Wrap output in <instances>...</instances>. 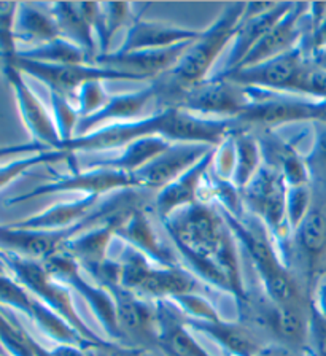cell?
<instances>
[{"instance_id":"obj_1","label":"cell","mask_w":326,"mask_h":356,"mask_svg":"<svg viewBox=\"0 0 326 356\" xmlns=\"http://www.w3.org/2000/svg\"><path fill=\"white\" fill-rule=\"evenodd\" d=\"M188 270L220 291L244 302L248 291L241 274L236 238L217 205L197 202L161 221Z\"/></svg>"},{"instance_id":"obj_2","label":"cell","mask_w":326,"mask_h":356,"mask_svg":"<svg viewBox=\"0 0 326 356\" xmlns=\"http://www.w3.org/2000/svg\"><path fill=\"white\" fill-rule=\"evenodd\" d=\"M239 127L242 126L237 120H209L184 110L165 107L140 120L108 124L86 136L74 137L63 145V149L72 154L108 152L152 136H159L172 143H204L217 147L228 134Z\"/></svg>"},{"instance_id":"obj_3","label":"cell","mask_w":326,"mask_h":356,"mask_svg":"<svg viewBox=\"0 0 326 356\" xmlns=\"http://www.w3.org/2000/svg\"><path fill=\"white\" fill-rule=\"evenodd\" d=\"M218 210L236 242L241 243L242 250L250 258L253 269L261 282V291L279 305H306L311 302L312 294L301 278H298L284 263L269 234L253 229L244 218H237L223 209L218 207Z\"/></svg>"},{"instance_id":"obj_4","label":"cell","mask_w":326,"mask_h":356,"mask_svg":"<svg viewBox=\"0 0 326 356\" xmlns=\"http://www.w3.org/2000/svg\"><path fill=\"white\" fill-rule=\"evenodd\" d=\"M244 10V2L226 5L217 21L201 32L197 40L193 42L174 69L158 78V99H164V105L175 94L209 80L215 63L228 47V43L234 40Z\"/></svg>"},{"instance_id":"obj_5","label":"cell","mask_w":326,"mask_h":356,"mask_svg":"<svg viewBox=\"0 0 326 356\" xmlns=\"http://www.w3.org/2000/svg\"><path fill=\"white\" fill-rule=\"evenodd\" d=\"M0 258L3 261L5 269L12 272V277L16 282H19L32 296L51 309L54 314H58L60 318L67 321L94 348L110 350L113 347V342H108L107 339L101 337L96 331H92L88 326V323L81 318V315L75 307L72 289L49 274L45 264L2 252H0Z\"/></svg>"},{"instance_id":"obj_6","label":"cell","mask_w":326,"mask_h":356,"mask_svg":"<svg viewBox=\"0 0 326 356\" xmlns=\"http://www.w3.org/2000/svg\"><path fill=\"white\" fill-rule=\"evenodd\" d=\"M120 285L142 299H172L186 293H197L199 280L186 267L161 266L126 245L118 259Z\"/></svg>"},{"instance_id":"obj_7","label":"cell","mask_w":326,"mask_h":356,"mask_svg":"<svg viewBox=\"0 0 326 356\" xmlns=\"http://www.w3.org/2000/svg\"><path fill=\"white\" fill-rule=\"evenodd\" d=\"M286 185L277 170L263 165L248 185L241 189L242 202L268 231L284 263L290 267L293 231L286 216Z\"/></svg>"},{"instance_id":"obj_8","label":"cell","mask_w":326,"mask_h":356,"mask_svg":"<svg viewBox=\"0 0 326 356\" xmlns=\"http://www.w3.org/2000/svg\"><path fill=\"white\" fill-rule=\"evenodd\" d=\"M252 99L250 88L210 76L209 80L175 94L165 102L164 108L174 107L209 120H237Z\"/></svg>"},{"instance_id":"obj_9","label":"cell","mask_w":326,"mask_h":356,"mask_svg":"<svg viewBox=\"0 0 326 356\" xmlns=\"http://www.w3.org/2000/svg\"><path fill=\"white\" fill-rule=\"evenodd\" d=\"M252 89V102L237 116V121L244 127L256 126L259 129H274L286 124L322 121L320 104L315 99H301L290 94H279Z\"/></svg>"},{"instance_id":"obj_10","label":"cell","mask_w":326,"mask_h":356,"mask_svg":"<svg viewBox=\"0 0 326 356\" xmlns=\"http://www.w3.org/2000/svg\"><path fill=\"white\" fill-rule=\"evenodd\" d=\"M45 267L48 269L56 280L64 283L69 286L72 291L80 294V298L90 305L91 312L96 316L97 321L101 323L104 327V334L108 342H113L124 347L123 336H121L118 320H117V310H115V302L112 294L108 289L97 285L96 282L86 278L85 270L76 261L69 256L67 253H59L53 258L45 261Z\"/></svg>"},{"instance_id":"obj_11","label":"cell","mask_w":326,"mask_h":356,"mask_svg":"<svg viewBox=\"0 0 326 356\" xmlns=\"http://www.w3.org/2000/svg\"><path fill=\"white\" fill-rule=\"evenodd\" d=\"M312 59L304 51L302 44L266 60V63L244 67L228 74H213V78L229 80L245 88H256L279 94H298L301 78L311 65Z\"/></svg>"},{"instance_id":"obj_12","label":"cell","mask_w":326,"mask_h":356,"mask_svg":"<svg viewBox=\"0 0 326 356\" xmlns=\"http://www.w3.org/2000/svg\"><path fill=\"white\" fill-rule=\"evenodd\" d=\"M298 261L304 285L313 294L326 267V193L313 191L309 213L291 237V264Z\"/></svg>"},{"instance_id":"obj_13","label":"cell","mask_w":326,"mask_h":356,"mask_svg":"<svg viewBox=\"0 0 326 356\" xmlns=\"http://www.w3.org/2000/svg\"><path fill=\"white\" fill-rule=\"evenodd\" d=\"M12 65H15L23 75L35 78V80L42 81L49 91L63 94L69 100L75 99L79 89L88 81H147L145 78L139 75L96 64L51 65L27 60L16 56Z\"/></svg>"},{"instance_id":"obj_14","label":"cell","mask_w":326,"mask_h":356,"mask_svg":"<svg viewBox=\"0 0 326 356\" xmlns=\"http://www.w3.org/2000/svg\"><path fill=\"white\" fill-rule=\"evenodd\" d=\"M124 189H140L139 180L134 174L126 172L107 170V169H86L74 170L70 174L56 175L51 181L38 185L31 191L19 196L10 197L7 205L23 204L27 200L45 197L58 193H81L83 196H99L112 191H124Z\"/></svg>"},{"instance_id":"obj_15","label":"cell","mask_w":326,"mask_h":356,"mask_svg":"<svg viewBox=\"0 0 326 356\" xmlns=\"http://www.w3.org/2000/svg\"><path fill=\"white\" fill-rule=\"evenodd\" d=\"M105 289H108L113 298L124 347L158 353V318L154 302H147L120 283H112Z\"/></svg>"},{"instance_id":"obj_16","label":"cell","mask_w":326,"mask_h":356,"mask_svg":"<svg viewBox=\"0 0 326 356\" xmlns=\"http://www.w3.org/2000/svg\"><path fill=\"white\" fill-rule=\"evenodd\" d=\"M0 70H2L8 86L12 88L21 120L26 124L27 131L31 132L32 138L51 149H63V140H60L58 127L54 124L53 115H49L42 100L27 85L24 75L15 65H3Z\"/></svg>"},{"instance_id":"obj_17","label":"cell","mask_w":326,"mask_h":356,"mask_svg":"<svg viewBox=\"0 0 326 356\" xmlns=\"http://www.w3.org/2000/svg\"><path fill=\"white\" fill-rule=\"evenodd\" d=\"M307 10L309 3L293 2L288 13L261 38V42L247 54V58L242 60L237 69L266 63L269 59L277 58V56L300 47L307 31Z\"/></svg>"},{"instance_id":"obj_18","label":"cell","mask_w":326,"mask_h":356,"mask_svg":"<svg viewBox=\"0 0 326 356\" xmlns=\"http://www.w3.org/2000/svg\"><path fill=\"white\" fill-rule=\"evenodd\" d=\"M204 143H172L170 147L154 158L150 164L136 172L140 189L161 191L164 186L177 180L188 169H191L199 159H202L210 149Z\"/></svg>"},{"instance_id":"obj_19","label":"cell","mask_w":326,"mask_h":356,"mask_svg":"<svg viewBox=\"0 0 326 356\" xmlns=\"http://www.w3.org/2000/svg\"><path fill=\"white\" fill-rule=\"evenodd\" d=\"M191 331L201 332L213 341L228 356H263L270 343L269 339L244 323L222 321H199L185 318Z\"/></svg>"},{"instance_id":"obj_20","label":"cell","mask_w":326,"mask_h":356,"mask_svg":"<svg viewBox=\"0 0 326 356\" xmlns=\"http://www.w3.org/2000/svg\"><path fill=\"white\" fill-rule=\"evenodd\" d=\"M48 7L56 19L60 37L80 47L94 64V59L99 54L96 26L101 15V3L56 2L49 3Z\"/></svg>"},{"instance_id":"obj_21","label":"cell","mask_w":326,"mask_h":356,"mask_svg":"<svg viewBox=\"0 0 326 356\" xmlns=\"http://www.w3.org/2000/svg\"><path fill=\"white\" fill-rule=\"evenodd\" d=\"M193 42L195 40L180 43L172 48L145 49V51H134L126 54L110 51L107 54L96 56L94 64L128 72V74L139 75L148 81H153L164 74H168L169 70H172L186 49L191 47Z\"/></svg>"},{"instance_id":"obj_22","label":"cell","mask_w":326,"mask_h":356,"mask_svg":"<svg viewBox=\"0 0 326 356\" xmlns=\"http://www.w3.org/2000/svg\"><path fill=\"white\" fill-rule=\"evenodd\" d=\"M159 96V81H150V85L139 89V91H132L126 94H117V96H110L107 104L91 116L81 118L76 127L75 137L86 136V134L101 129L108 124H118V122H129L140 120V116L145 108L150 105L153 100H158Z\"/></svg>"},{"instance_id":"obj_23","label":"cell","mask_w":326,"mask_h":356,"mask_svg":"<svg viewBox=\"0 0 326 356\" xmlns=\"http://www.w3.org/2000/svg\"><path fill=\"white\" fill-rule=\"evenodd\" d=\"M215 148L199 159L197 163L181 174L177 180L164 186L154 196V209L161 221L170 218L177 211L202 202V189L206 175L213 163Z\"/></svg>"},{"instance_id":"obj_24","label":"cell","mask_w":326,"mask_h":356,"mask_svg":"<svg viewBox=\"0 0 326 356\" xmlns=\"http://www.w3.org/2000/svg\"><path fill=\"white\" fill-rule=\"evenodd\" d=\"M261 148L263 165L277 170L288 186L311 185L306 156L296 149V145L285 140L274 129H259L256 134Z\"/></svg>"},{"instance_id":"obj_25","label":"cell","mask_w":326,"mask_h":356,"mask_svg":"<svg viewBox=\"0 0 326 356\" xmlns=\"http://www.w3.org/2000/svg\"><path fill=\"white\" fill-rule=\"evenodd\" d=\"M202 31L186 29V27L168 24L159 21L136 19L129 26L123 43L115 49V53L126 54L145 49H164L177 44L197 40Z\"/></svg>"},{"instance_id":"obj_26","label":"cell","mask_w":326,"mask_h":356,"mask_svg":"<svg viewBox=\"0 0 326 356\" xmlns=\"http://www.w3.org/2000/svg\"><path fill=\"white\" fill-rule=\"evenodd\" d=\"M158 353L161 356H210L191 336L185 316L170 300H156Z\"/></svg>"},{"instance_id":"obj_27","label":"cell","mask_w":326,"mask_h":356,"mask_svg":"<svg viewBox=\"0 0 326 356\" xmlns=\"http://www.w3.org/2000/svg\"><path fill=\"white\" fill-rule=\"evenodd\" d=\"M134 209L136 207L121 210L118 213L110 216L108 220L101 222V225L92 227V229L72 238L65 245L63 253L72 256L81 266L83 270H90L104 264L105 261H108L110 245H112L113 238H117L118 227L124 221L126 216L129 215V211Z\"/></svg>"},{"instance_id":"obj_28","label":"cell","mask_w":326,"mask_h":356,"mask_svg":"<svg viewBox=\"0 0 326 356\" xmlns=\"http://www.w3.org/2000/svg\"><path fill=\"white\" fill-rule=\"evenodd\" d=\"M291 7L293 2H275L272 8H269L261 15L252 16V18H244L242 16L241 26L234 35L233 47L229 49L228 58H226L225 64L215 74H228V72L236 70L242 60L247 58V54L288 13Z\"/></svg>"},{"instance_id":"obj_29","label":"cell","mask_w":326,"mask_h":356,"mask_svg":"<svg viewBox=\"0 0 326 356\" xmlns=\"http://www.w3.org/2000/svg\"><path fill=\"white\" fill-rule=\"evenodd\" d=\"M117 238L126 245L136 248L137 252L145 254L153 263L161 266H174L177 263L175 256L169 252L168 247L159 241L158 234L154 232L150 216L143 209L136 207L129 211L124 221L117 231Z\"/></svg>"},{"instance_id":"obj_30","label":"cell","mask_w":326,"mask_h":356,"mask_svg":"<svg viewBox=\"0 0 326 356\" xmlns=\"http://www.w3.org/2000/svg\"><path fill=\"white\" fill-rule=\"evenodd\" d=\"M99 204H101V197L99 196H81L80 199L72 200V202L56 204L53 205V207L40 211V213L27 216V218L16 222H10V225L19 227V229H65V227L76 225V222L81 221L86 215H90Z\"/></svg>"},{"instance_id":"obj_31","label":"cell","mask_w":326,"mask_h":356,"mask_svg":"<svg viewBox=\"0 0 326 356\" xmlns=\"http://www.w3.org/2000/svg\"><path fill=\"white\" fill-rule=\"evenodd\" d=\"M172 142L165 140L159 136L143 137L139 140L126 145L118 156L115 158L96 159L88 163V169H107V170H118L126 172V174H136L143 167L152 163L154 158L164 153Z\"/></svg>"},{"instance_id":"obj_32","label":"cell","mask_w":326,"mask_h":356,"mask_svg":"<svg viewBox=\"0 0 326 356\" xmlns=\"http://www.w3.org/2000/svg\"><path fill=\"white\" fill-rule=\"evenodd\" d=\"M16 42L32 44L31 48L42 47L60 37L56 19L49 11L43 10L42 5L19 3L18 16H16Z\"/></svg>"},{"instance_id":"obj_33","label":"cell","mask_w":326,"mask_h":356,"mask_svg":"<svg viewBox=\"0 0 326 356\" xmlns=\"http://www.w3.org/2000/svg\"><path fill=\"white\" fill-rule=\"evenodd\" d=\"M18 58L51 65L92 64L90 56L83 51L80 47H76L75 43L65 40L63 37L47 44H42V47L19 49Z\"/></svg>"},{"instance_id":"obj_34","label":"cell","mask_w":326,"mask_h":356,"mask_svg":"<svg viewBox=\"0 0 326 356\" xmlns=\"http://www.w3.org/2000/svg\"><path fill=\"white\" fill-rule=\"evenodd\" d=\"M236 145L237 164L233 183L239 189H244L263 167L261 148H259L256 134H253V131L248 129V127H241L237 131Z\"/></svg>"},{"instance_id":"obj_35","label":"cell","mask_w":326,"mask_h":356,"mask_svg":"<svg viewBox=\"0 0 326 356\" xmlns=\"http://www.w3.org/2000/svg\"><path fill=\"white\" fill-rule=\"evenodd\" d=\"M132 3H101V15H99L97 26H96V38L99 54H107L112 51L113 37L126 27L132 19ZM97 54V56H99Z\"/></svg>"},{"instance_id":"obj_36","label":"cell","mask_w":326,"mask_h":356,"mask_svg":"<svg viewBox=\"0 0 326 356\" xmlns=\"http://www.w3.org/2000/svg\"><path fill=\"white\" fill-rule=\"evenodd\" d=\"M35 345L37 341L21 323L0 307V347L7 356H37Z\"/></svg>"},{"instance_id":"obj_37","label":"cell","mask_w":326,"mask_h":356,"mask_svg":"<svg viewBox=\"0 0 326 356\" xmlns=\"http://www.w3.org/2000/svg\"><path fill=\"white\" fill-rule=\"evenodd\" d=\"M74 154L65 152V149H45V152L27 154L24 158L10 161V163L0 165V189L8 186L16 178H19L37 165L56 164L59 161H67Z\"/></svg>"},{"instance_id":"obj_38","label":"cell","mask_w":326,"mask_h":356,"mask_svg":"<svg viewBox=\"0 0 326 356\" xmlns=\"http://www.w3.org/2000/svg\"><path fill=\"white\" fill-rule=\"evenodd\" d=\"M313 126V142L306 156V164L311 174L313 191L326 193V124L318 122Z\"/></svg>"},{"instance_id":"obj_39","label":"cell","mask_w":326,"mask_h":356,"mask_svg":"<svg viewBox=\"0 0 326 356\" xmlns=\"http://www.w3.org/2000/svg\"><path fill=\"white\" fill-rule=\"evenodd\" d=\"M18 8L16 2H0V69L12 65L19 51L15 33Z\"/></svg>"},{"instance_id":"obj_40","label":"cell","mask_w":326,"mask_h":356,"mask_svg":"<svg viewBox=\"0 0 326 356\" xmlns=\"http://www.w3.org/2000/svg\"><path fill=\"white\" fill-rule=\"evenodd\" d=\"M49 104H51V115L54 124L58 127L59 137L63 145L70 142L75 137L76 127L80 122V113L67 97L63 94L49 91Z\"/></svg>"},{"instance_id":"obj_41","label":"cell","mask_w":326,"mask_h":356,"mask_svg":"<svg viewBox=\"0 0 326 356\" xmlns=\"http://www.w3.org/2000/svg\"><path fill=\"white\" fill-rule=\"evenodd\" d=\"M34 296L13 277L0 274V307L19 312L29 318Z\"/></svg>"},{"instance_id":"obj_42","label":"cell","mask_w":326,"mask_h":356,"mask_svg":"<svg viewBox=\"0 0 326 356\" xmlns=\"http://www.w3.org/2000/svg\"><path fill=\"white\" fill-rule=\"evenodd\" d=\"M169 300L170 302H174L175 307L184 314L185 318L209 321V323L225 320L223 316L218 314V310L213 307L212 302H209V300L204 296H201L199 293L180 294V296H175Z\"/></svg>"},{"instance_id":"obj_43","label":"cell","mask_w":326,"mask_h":356,"mask_svg":"<svg viewBox=\"0 0 326 356\" xmlns=\"http://www.w3.org/2000/svg\"><path fill=\"white\" fill-rule=\"evenodd\" d=\"M312 185L288 186V191H286V216H288V222L293 232L300 227L304 218L307 216L309 210L312 207Z\"/></svg>"},{"instance_id":"obj_44","label":"cell","mask_w":326,"mask_h":356,"mask_svg":"<svg viewBox=\"0 0 326 356\" xmlns=\"http://www.w3.org/2000/svg\"><path fill=\"white\" fill-rule=\"evenodd\" d=\"M244 127V126H242ZM241 129V127H239ZM239 129L233 131L225 137V140L215 147V156L212 163V172L223 180H233L236 164H237V145H236V134Z\"/></svg>"},{"instance_id":"obj_45","label":"cell","mask_w":326,"mask_h":356,"mask_svg":"<svg viewBox=\"0 0 326 356\" xmlns=\"http://www.w3.org/2000/svg\"><path fill=\"white\" fill-rule=\"evenodd\" d=\"M108 94L104 88V81H88L76 92V110L80 113V120L97 113L108 100Z\"/></svg>"},{"instance_id":"obj_46","label":"cell","mask_w":326,"mask_h":356,"mask_svg":"<svg viewBox=\"0 0 326 356\" xmlns=\"http://www.w3.org/2000/svg\"><path fill=\"white\" fill-rule=\"evenodd\" d=\"M298 94L315 100L326 99V70L318 69L317 65H313L311 63L309 69L306 70V74L301 78Z\"/></svg>"},{"instance_id":"obj_47","label":"cell","mask_w":326,"mask_h":356,"mask_svg":"<svg viewBox=\"0 0 326 356\" xmlns=\"http://www.w3.org/2000/svg\"><path fill=\"white\" fill-rule=\"evenodd\" d=\"M311 356H326V316L318 312L311 300V326H309Z\"/></svg>"},{"instance_id":"obj_48","label":"cell","mask_w":326,"mask_h":356,"mask_svg":"<svg viewBox=\"0 0 326 356\" xmlns=\"http://www.w3.org/2000/svg\"><path fill=\"white\" fill-rule=\"evenodd\" d=\"M301 44L304 51L309 54V58L326 49V18L322 22H318L317 26L307 29Z\"/></svg>"},{"instance_id":"obj_49","label":"cell","mask_w":326,"mask_h":356,"mask_svg":"<svg viewBox=\"0 0 326 356\" xmlns=\"http://www.w3.org/2000/svg\"><path fill=\"white\" fill-rule=\"evenodd\" d=\"M53 356H97L96 348H85L79 345H64L56 343L53 348H49Z\"/></svg>"},{"instance_id":"obj_50","label":"cell","mask_w":326,"mask_h":356,"mask_svg":"<svg viewBox=\"0 0 326 356\" xmlns=\"http://www.w3.org/2000/svg\"><path fill=\"white\" fill-rule=\"evenodd\" d=\"M312 64L317 65L318 69L322 70H326V49H323V51H320L317 54L312 56Z\"/></svg>"},{"instance_id":"obj_51","label":"cell","mask_w":326,"mask_h":356,"mask_svg":"<svg viewBox=\"0 0 326 356\" xmlns=\"http://www.w3.org/2000/svg\"><path fill=\"white\" fill-rule=\"evenodd\" d=\"M0 274H5V266H3L2 258H0Z\"/></svg>"},{"instance_id":"obj_52","label":"cell","mask_w":326,"mask_h":356,"mask_svg":"<svg viewBox=\"0 0 326 356\" xmlns=\"http://www.w3.org/2000/svg\"><path fill=\"white\" fill-rule=\"evenodd\" d=\"M97 356H108L105 352H102V350H97Z\"/></svg>"},{"instance_id":"obj_53","label":"cell","mask_w":326,"mask_h":356,"mask_svg":"<svg viewBox=\"0 0 326 356\" xmlns=\"http://www.w3.org/2000/svg\"><path fill=\"white\" fill-rule=\"evenodd\" d=\"M0 356H7V353L3 352V348H2V347H0Z\"/></svg>"},{"instance_id":"obj_54","label":"cell","mask_w":326,"mask_h":356,"mask_svg":"<svg viewBox=\"0 0 326 356\" xmlns=\"http://www.w3.org/2000/svg\"><path fill=\"white\" fill-rule=\"evenodd\" d=\"M325 274H326V267H325V270H323V275H325Z\"/></svg>"}]
</instances>
